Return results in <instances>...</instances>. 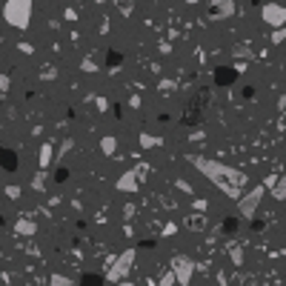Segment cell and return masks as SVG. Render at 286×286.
I'll use <instances>...</instances> for the list:
<instances>
[{
    "instance_id": "1",
    "label": "cell",
    "mask_w": 286,
    "mask_h": 286,
    "mask_svg": "<svg viewBox=\"0 0 286 286\" xmlns=\"http://www.w3.org/2000/svg\"><path fill=\"white\" fill-rule=\"evenodd\" d=\"M192 163L201 169L212 183H218V189H223L229 198H235V201L240 198V186L246 183V175L243 172H237L232 166H223L218 160H209V157H195Z\"/></svg>"
},
{
    "instance_id": "2",
    "label": "cell",
    "mask_w": 286,
    "mask_h": 286,
    "mask_svg": "<svg viewBox=\"0 0 286 286\" xmlns=\"http://www.w3.org/2000/svg\"><path fill=\"white\" fill-rule=\"evenodd\" d=\"M3 17H6L9 26L26 29V26H29V17H32V0H6Z\"/></svg>"
},
{
    "instance_id": "3",
    "label": "cell",
    "mask_w": 286,
    "mask_h": 286,
    "mask_svg": "<svg viewBox=\"0 0 286 286\" xmlns=\"http://www.w3.org/2000/svg\"><path fill=\"white\" fill-rule=\"evenodd\" d=\"M132 263H135V249H126V252H123L118 260L112 263V269L106 272V281H109V284H118V281H123V278L129 275V269H132Z\"/></svg>"
},
{
    "instance_id": "4",
    "label": "cell",
    "mask_w": 286,
    "mask_h": 286,
    "mask_svg": "<svg viewBox=\"0 0 286 286\" xmlns=\"http://www.w3.org/2000/svg\"><path fill=\"white\" fill-rule=\"evenodd\" d=\"M172 272H175V278H178L181 286H189L192 284V275H195V260L186 258V255H175L172 258Z\"/></svg>"
},
{
    "instance_id": "5",
    "label": "cell",
    "mask_w": 286,
    "mask_h": 286,
    "mask_svg": "<svg viewBox=\"0 0 286 286\" xmlns=\"http://www.w3.org/2000/svg\"><path fill=\"white\" fill-rule=\"evenodd\" d=\"M260 17H263V23H269L272 29H284L286 26V6H281V3H266L260 9Z\"/></svg>"
},
{
    "instance_id": "6",
    "label": "cell",
    "mask_w": 286,
    "mask_h": 286,
    "mask_svg": "<svg viewBox=\"0 0 286 286\" xmlns=\"http://www.w3.org/2000/svg\"><path fill=\"white\" fill-rule=\"evenodd\" d=\"M260 198H263V186H255L246 198H240V201H237V203H240V215H243V218H255V209H258Z\"/></svg>"
},
{
    "instance_id": "7",
    "label": "cell",
    "mask_w": 286,
    "mask_h": 286,
    "mask_svg": "<svg viewBox=\"0 0 286 286\" xmlns=\"http://www.w3.org/2000/svg\"><path fill=\"white\" fill-rule=\"evenodd\" d=\"M137 172H126V175H120V181H118V189L120 192H135L137 189Z\"/></svg>"
},
{
    "instance_id": "8",
    "label": "cell",
    "mask_w": 286,
    "mask_h": 286,
    "mask_svg": "<svg viewBox=\"0 0 286 286\" xmlns=\"http://www.w3.org/2000/svg\"><path fill=\"white\" fill-rule=\"evenodd\" d=\"M269 183H272V198L286 201V178H278V181H269Z\"/></svg>"
},
{
    "instance_id": "9",
    "label": "cell",
    "mask_w": 286,
    "mask_h": 286,
    "mask_svg": "<svg viewBox=\"0 0 286 286\" xmlns=\"http://www.w3.org/2000/svg\"><path fill=\"white\" fill-rule=\"evenodd\" d=\"M215 9H218V17H229L235 12V3L232 0H215Z\"/></svg>"
},
{
    "instance_id": "10",
    "label": "cell",
    "mask_w": 286,
    "mask_h": 286,
    "mask_svg": "<svg viewBox=\"0 0 286 286\" xmlns=\"http://www.w3.org/2000/svg\"><path fill=\"white\" fill-rule=\"evenodd\" d=\"M15 232H17V235H34V232H37V226H34L32 220H17Z\"/></svg>"
},
{
    "instance_id": "11",
    "label": "cell",
    "mask_w": 286,
    "mask_h": 286,
    "mask_svg": "<svg viewBox=\"0 0 286 286\" xmlns=\"http://www.w3.org/2000/svg\"><path fill=\"white\" fill-rule=\"evenodd\" d=\"M101 149H103V155H115V149H118V140H115V137H103V140H101Z\"/></svg>"
},
{
    "instance_id": "12",
    "label": "cell",
    "mask_w": 286,
    "mask_h": 286,
    "mask_svg": "<svg viewBox=\"0 0 286 286\" xmlns=\"http://www.w3.org/2000/svg\"><path fill=\"white\" fill-rule=\"evenodd\" d=\"M49 286H72V278H66V275H52Z\"/></svg>"
},
{
    "instance_id": "13",
    "label": "cell",
    "mask_w": 286,
    "mask_h": 286,
    "mask_svg": "<svg viewBox=\"0 0 286 286\" xmlns=\"http://www.w3.org/2000/svg\"><path fill=\"white\" fill-rule=\"evenodd\" d=\"M172 284H178V278H175V272L169 269L163 278H160V286H172Z\"/></svg>"
},
{
    "instance_id": "14",
    "label": "cell",
    "mask_w": 286,
    "mask_h": 286,
    "mask_svg": "<svg viewBox=\"0 0 286 286\" xmlns=\"http://www.w3.org/2000/svg\"><path fill=\"white\" fill-rule=\"evenodd\" d=\"M49 146H43V149H40V163H43V166H46V163H49Z\"/></svg>"
},
{
    "instance_id": "15",
    "label": "cell",
    "mask_w": 286,
    "mask_h": 286,
    "mask_svg": "<svg viewBox=\"0 0 286 286\" xmlns=\"http://www.w3.org/2000/svg\"><path fill=\"white\" fill-rule=\"evenodd\" d=\"M284 37H286L284 29H275V34H272V40H275V43H284Z\"/></svg>"
},
{
    "instance_id": "16",
    "label": "cell",
    "mask_w": 286,
    "mask_h": 286,
    "mask_svg": "<svg viewBox=\"0 0 286 286\" xmlns=\"http://www.w3.org/2000/svg\"><path fill=\"white\" fill-rule=\"evenodd\" d=\"M140 143H143V146H155V143H157V137H149V135H140Z\"/></svg>"
},
{
    "instance_id": "17",
    "label": "cell",
    "mask_w": 286,
    "mask_h": 286,
    "mask_svg": "<svg viewBox=\"0 0 286 286\" xmlns=\"http://www.w3.org/2000/svg\"><path fill=\"white\" fill-rule=\"evenodd\" d=\"M72 146H75V143H72V140H66V143H63V146H60V152H57V157H63V155H66V152L72 149Z\"/></svg>"
},
{
    "instance_id": "18",
    "label": "cell",
    "mask_w": 286,
    "mask_h": 286,
    "mask_svg": "<svg viewBox=\"0 0 286 286\" xmlns=\"http://www.w3.org/2000/svg\"><path fill=\"white\" fill-rule=\"evenodd\" d=\"M232 260H235V263H243V252H240V249H232Z\"/></svg>"
},
{
    "instance_id": "19",
    "label": "cell",
    "mask_w": 286,
    "mask_h": 286,
    "mask_svg": "<svg viewBox=\"0 0 286 286\" xmlns=\"http://www.w3.org/2000/svg\"><path fill=\"white\" fill-rule=\"evenodd\" d=\"M6 195H9V198H20V189H17V186H9Z\"/></svg>"
},
{
    "instance_id": "20",
    "label": "cell",
    "mask_w": 286,
    "mask_h": 286,
    "mask_svg": "<svg viewBox=\"0 0 286 286\" xmlns=\"http://www.w3.org/2000/svg\"><path fill=\"white\" fill-rule=\"evenodd\" d=\"M6 89H9V78H6V75H0V92H6Z\"/></svg>"
},
{
    "instance_id": "21",
    "label": "cell",
    "mask_w": 286,
    "mask_h": 286,
    "mask_svg": "<svg viewBox=\"0 0 286 286\" xmlns=\"http://www.w3.org/2000/svg\"><path fill=\"white\" fill-rule=\"evenodd\" d=\"M186 3H198V0H186Z\"/></svg>"
}]
</instances>
